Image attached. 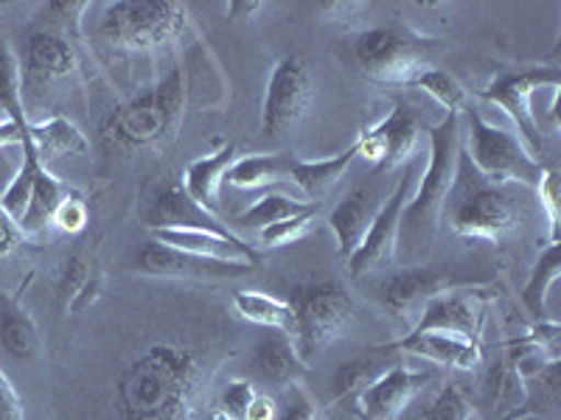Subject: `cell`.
I'll list each match as a JSON object with an SVG mask.
<instances>
[{
  "label": "cell",
  "instance_id": "6da1fadb",
  "mask_svg": "<svg viewBox=\"0 0 561 420\" xmlns=\"http://www.w3.org/2000/svg\"><path fill=\"white\" fill-rule=\"evenodd\" d=\"M203 368L192 350L149 345L118 378L122 420H192Z\"/></svg>",
  "mask_w": 561,
  "mask_h": 420
},
{
  "label": "cell",
  "instance_id": "7a4b0ae2",
  "mask_svg": "<svg viewBox=\"0 0 561 420\" xmlns=\"http://www.w3.org/2000/svg\"><path fill=\"white\" fill-rule=\"evenodd\" d=\"M185 102H188V77L183 68H174L152 90L115 107L104 121L102 140L122 152L160 147L183 121Z\"/></svg>",
  "mask_w": 561,
  "mask_h": 420
},
{
  "label": "cell",
  "instance_id": "3957f363",
  "mask_svg": "<svg viewBox=\"0 0 561 420\" xmlns=\"http://www.w3.org/2000/svg\"><path fill=\"white\" fill-rule=\"evenodd\" d=\"M440 213H444L455 236L483 238V242H500L517 219L505 185L489 183L474 168L466 147L458 149L453 188L444 199Z\"/></svg>",
  "mask_w": 561,
  "mask_h": 420
},
{
  "label": "cell",
  "instance_id": "277c9868",
  "mask_svg": "<svg viewBox=\"0 0 561 420\" xmlns=\"http://www.w3.org/2000/svg\"><path fill=\"white\" fill-rule=\"evenodd\" d=\"M188 23V7L178 0H115L99 23V37L124 51H149L180 37Z\"/></svg>",
  "mask_w": 561,
  "mask_h": 420
},
{
  "label": "cell",
  "instance_id": "5b68a950",
  "mask_svg": "<svg viewBox=\"0 0 561 420\" xmlns=\"http://www.w3.org/2000/svg\"><path fill=\"white\" fill-rule=\"evenodd\" d=\"M289 312H293V337L304 362H312L323 353L340 334L348 328L354 317V300L340 283H300L289 294Z\"/></svg>",
  "mask_w": 561,
  "mask_h": 420
},
{
  "label": "cell",
  "instance_id": "8992f818",
  "mask_svg": "<svg viewBox=\"0 0 561 420\" xmlns=\"http://www.w3.org/2000/svg\"><path fill=\"white\" fill-rule=\"evenodd\" d=\"M460 113H447L427 129L430 135V166L421 174L419 185L413 188L408 208L402 217V230L410 238H427L433 233L435 222L440 217L444 199H447L449 188L455 179V163H458L460 149V132H458Z\"/></svg>",
  "mask_w": 561,
  "mask_h": 420
},
{
  "label": "cell",
  "instance_id": "52a82bcc",
  "mask_svg": "<svg viewBox=\"0 0 561 420\" xmlns=\"http://www.w3.org/2000/svg\"><path fill=\"white\" fill-rule=\"evenodd\" d=\"M351 54L357 68L374 82L410 84L421 70L430 68L435 39L393 23V26L359 32Z\"/></svg>",
  "mask_w": 561,
  "mask_h": 420
},
{
  "label": "cell",
  "instance_id": "ba28073f",
  "mask_svg": "<svg viewBox=\"0 0 561 420\" xmlns=\"http://www.w3.org/2000/svg\"><path fill=\"white\" fill-rule=\"evenodd\" d=\"M469 115V160L474 163L480 174L489 183L508 185L523 183L536 188L542 179L545 168L534 154L525 149L523 140L503 127H494L478 113V109H466Z\"/></svg>",
  "mask_w": 561,
  "mask_h": 420
},
{
  "label": "cell",
  "instance_id": "9c48e42d",
  "mask_svg": "<svg viewBox=\"0 0 561 420\" xmlns=\"http://www.w3.org/2000/svg\"><path fill=\"white\" fill-rule=\"evenodd\" d=\"M314 96L312 73L307 59L300 54H287L275 62L267 79L262 102V135L267 140H280L293 135V129L304 121Z\"/></svg>",
  "mask_w": 561,
  "mask_h": 420
},
{
  "label": "cell",
  "instance_id": "30bf717a",
  "mask_svg": "<svg viewBox=\"0 0 561 420\" xmlns=\"http://www.w3.org/2000/svg\"><path fill=\"white\" fill-rule=\"evenodd\" d=\"M561 82V70L559 65L550 62L542 65V68H528V70H517V73H505V77L494 79L489 88L480 93V98L489 104H497L508 113V118L517 124L519 135H523V143L530 154L542 152L545 149V138L539 132V124H536L534 107H530V96H534L536 90L542 88H553L559 90Z\"/></svg>",
  "mask_w": 561,
  "mask_h": 420
},
{
  "label": "cell",
  "instance_id": "8fae6325",
  "mask_svg": "<svg viewBox=\"0 0 561 420\" xmlns=\"http://www.w3.org/2000/svg\"><path fill=\"white\" fill-rule=\"evenodd\" d=\"M410 197H413V177H404L402 183L396 185V191L379 205L377 217L370 222L363 244H359L357 253L348 258V269L354 278L377 272V269H385L393 264L396 244H399V230H402V217Z\"/></svg>",
  "mask_w": 561,
  "mask_h": 420
},
{
  "label": "cell",
  "instance_id": "7c38bea8",
  "mask_svg": "<svg viewBox=\"0 0 561 420\" xmlns=\"http://www.w3.org/2000/svg\"><path fill=\"white\" fill-rule=\"evenodd\" d=\"M433 376L430 370H413L396 362L354 398V415L357 420H396Z\"/></svg>",
  "mask_w": 561,
  "mask_h": 420
},
{
  "label": "cell",
  "instance_id": "4fadbf2b",
  "mask_svg": "<svg viewBox=\"0 0 561 420\" xmlns=\"http://www.w3.org/2000/svg\"><path fill=\"white\" fill-rule=\"evenodd\" d=\"M73 68H77V54H73L70 39L48 26L37 28L26 37V51H23V62H20L23 93L39 96L45 88L70 77Z\"/></svg>",
  "mask_w": 561,
  "mask_h": 420
},
{
  "label": "cell",
  "instance_id": "5bb4252c",
  "mask_svg": "<svg viewBox=\"0 0 561 420\" xmlns=\"http://www.w3.org/2000/svg\"><path fill=\"white\" fill-rule=\"evenodd\" d=\"M463 278H455V275L440 272L435 267H413L385 280L382 303L399 319L415 323L430 300L444 292H453V289L463 287Z\"/></svg>",
  "mask_w": 561,
  "mask_h": 420
},
{
  "label": "cell",
  "instance_id": "9a60e30c",
  "mask_svg": "<svg viewBox=\"0 0 561 420\" xmlns=\"http://www.w3.org/2000/svg\"><path fill=\"white\" fill-rule=\"evenodd\" d=\"M144 222H147V228H152V233L154 230H203V233H217L225 238H239L222 219L194 202L185 194L183 185L174 183L160 185L154 191L147 210H144Z\"/></svg>",
  "mask_w": 561,
  "mask_h": 420
},
{
  "label": "cell",
  "instance_id": "2e32d148",
  "mask_svg": "<svg viewBox=\"0 0 561 420\" xmlns=\"http://www.w3.org/2000/svg\"><path fill=\"white\" fill-rule=\"evenodd\" d=\"M415 140H419V121H415L413 109L404 102H396L393 113L374 129H365L354 147H357V154L368 158L370 163L393 168L399 163H408L413 154H419L415 152Z\"/></svg>",
  "mask_w": 561,
  "mask_h": 420
},
{
  "label": "cell",
  "instance_id": "e0dca14e",
  "mask_svg": "<svg viewBox=\"0 0 561 420\" xmlns=\"http://www.w3.org/2000/svg\"><path fill=\"white\" fill-rule=\"evenodd\" d=\"M135 269L144 275H160V278H203V280H222L237 278V275L250 272L248 267H233V264L208 261L197 255L180 253V249L167 247L160 242H147L138 249Z\"/></svg>",
  "mask_w": 561,
  "mask_h": 420
},
{
  "label": "cell",
  "instance_id": "ac0fdd59",
  "mask_svg": "<svg viewBox=\"0 0 561 420\" xmlns=\"http://www.w3.org/2000/svg\"><path fill=\"white\" fill-rule=\"evenodd\" d=\"M374 350L393 353V357L396 353H410V357L430 359V362L455 370H474L480 362V345L474 339L453 337V334L440 331H410L408 337L377 345Z\"/></svg>",
  "mask_w": 561,
  "mask_h": 420
},
{
  "label": "cell",
  "instance_id": "d6986e66",
  "mask_svg": "<svg viewBox=\"0 0 561 420\" xmlns=\"http://www.w3.org/2000/svg\"><path fill=\"white\" fill-rule=\"evenodd\" d=\"M154 242L180 249V253L197 255V258H208V261L233 264V267L253 269L262 264V255L242 238H225L217 233H203V230H154Z\"/></svg>",
  "mask_w": 561,
  "mask_h": 420
},
{
  "label": "cell",
  "instance_id": "ffe728a7",
  "mask_svg": "<svg viewBox=\"0 0 561 420\" xmlns=\"http://www.w3.org/2000/svg\"><path fill=\"white\" fill-rule=\"evenodd\" d=\"M250 368L259 376V382L287 389L298 384V378L307 373L309 364L300 359L298 348H295L293 337L287 331H267L255 342Z\"/></svg>",
  "mask_w": 561,
  "mask_h": 420
},
{
  "label": "cell",
  "instance_id": "44dd1931",
  "mask_svg": "<svg viewBox=\"0 0 561 420\" xmlns=\"http://www.w3.org/2000/svg\"><path fill=\"white\" fill-rule=\"evenodd\" d=\"M379 199L374 197V191L368 188H359V191H351L348 197H343L337 202V208L329 213V228H332L334 238H337V249L348 261L351 255L357 253V247L363 244L365 233H368L370 222L377 217Z\"/></svg>",
  "mask_w": 561,
  "mask_h": 420
},
{
  "label": "cell",
  "instance_id": "7402d4cb",
  "mask_svg": "<svg viewBox=\"0 0 561 420\" xmlns=\"http://www.w3.org/2000/svg\"><path fill=\"white\" fill-rule=\"evenodd\" d=\"M32 280L34 275H28L12 298L0 300V345L18 362H32L39 353V348H43L37 323H34L32 314L23 306V292H26Z\"/></svg>",
  "mask_w": 561,
  "mask_h": 420
},
{
  "label": "cell",
  "instance_id": "603a6c76",
  "mask_svg": "<svg viewBox=\"0 0 561 420\" xmlns=\"http://www.w3.org/2000/svg\"><path fill=\"white\" fill-rule=\"evenodd\" d=\"M239 158H242V154H239L237 143H225V147L217 149L214 154H205V158L194 160L192 166L185 168L183 174L185 194H188L197 205H203L205 210H210L214 217H219V188H222L228 168L233 166Z\"/></svg>",
  "mask_w": 561,
  "mask_h": 420
},
{
  "label": "cell",
  "instance_id": "cb8c5ba5",
  "mask_svg": "<svg viewBox=\"0 0 561 420\" xmlns=\"http://www.w3.org/2000/svg\"><path fill=\"white\" fill-rule=\"evenodd\" d=\"M413 331H440L478 342V308L472 300L453 289L430 300L421 317L415 319Z\"/></svg>",
  "mask_w": 561,
  "mask_h": 420
},
{
  "label": "cell",
  "instance_id": "d4e9b609",
  "mask_svg": "<svg viewBox=\"0 0 561 420\" xmlns=\"http://www.w3.org/2000/svg\"><path fill=\"white\" fill-rule=\"evenodd\" d=\"M70 194H77V188H70L68 183L54 177V174L48 172V166L39 168L37 179H34V191H32V199H28L26 213H23V219L18 222L23 238L48 236V228L54 224V213H57L62 199H68Z\"/></svg>",
  "mask_w": 561,
  "mask_h": 420
},
{
  "label": "cell",
  "instance_id": "484cf974",
  "mask_svg": "<svg viewBox=\"0 0 561 420\" xmlns=\"http://www.w3.org/2000/svg\"><path fill=\"white\" fill-rule=\"evenodd\" d=\"M26 135L43 166H48L51 160L79 158V154L88 152V138L82 135V129L62 115H54L48 121L37 124L28 121Z\"/></svg>",
  "mask_w": 561,
  "mask_h": 420
},
{
  "label": "cell",
  "instance_id": "4316f807",
  "mask_svg": "<svg viewBox=\"0 0 561 420\" xmlns=\"http://www.w3.org/2000/svg\"><path fill=\"white\" fill-rule=\"evenodd\" d=\"M99 294H102V280L82 255H70L59 264L57 303L65 314L84 312L96 303Z\"/></svg>",
  "mask_w": 561,
  "mask_h": 420
},
{
  "label": "cell",
  "instance_id": "83f0119b",
  "mask_svg": "<svg viewBox=\"0 0 561 420\" xmlns=\"http://www.w3.org/2000/svg\"><path fill=\"white\" fill-rule=\"evenodd\" d=\"M289 174H293V158L287 154H242L228 168L225 183L242 191H259L280 179H289Z\"/></svg>",
  "mask_w": 561,
  "mask_h": 420
},
{
  "label": "cell",
  "instance_id": "f1b7e54d",
  "mask_svg": "<svg viewBox=\"0 0 561 420\" xmlns=\"http://www.w3.org/2000/svg\"><path fill=\"white\" fill-rule=\"evenodd\" d=\"M390 357L393 353H379V350L370 348L368 357L348 359V362L340 364L332 378L334 401H354L368 384H374L382 376L385 370L393 368L396 362H390Z\"/></svg>",
  "mask_w": 561,
  "mask_h": 420
},
{
  "label": "cell",
  "instance_id": "f546056e",
  "mask_svg": "<svg viewBox=\"0 0 561 420\" xmlns=\"http://www.w3.org/2000/svg\"><path fill=\"white\" fill-rule=\"evenodd\" d=\"M354 158H357V147L343 149V152H337L334 158L325 160H309V163L293 160V174H289V179L298 185L300 191L309 194V197H320V194L329 191V188L343 177L345 168L351 166V160Z\"/></svg>",
  "mask_w": 561,
  "mask_h": 420
},
{
  "label": "cell",
  "instance_id": "4dcf8cb0",
  "mask_svg": "<svg viewBox=\"0 0 561 420\" xmlns=\"http://www.w3.org/2000/svg\"><path fill=\"white\" fill-rule=\"evenodd\" d=\"M233 306L248 323L262 325L270 331H293V312H289L287 300L270 298L262 292H237L233 294Z\"/></svg>",
  "mask_w": 561,
  "mask_h": 420
},
{
  "label": "cell",
  "instance_id": "1f68e13d",
  "mask_svg": "<svg viewBox=\"0 0 561 420\" xmlns=\"http://www.w3.org/2000/svg\"><path fill=\"white\" fill-rule=\"evenodd\" d=\"M559 278H561V247L559 244H548V249L539 255V261H536L534 272H530L528 287L523 289V303L530 312V317L545 319L548 294Z\"/></svg>",
  "mask_w": 561,
  "mask_h": 420
},
{
  "label": "cell",
  "instance_id": "d6a6232c",
  "mask_svg": "<svg viewBox=\"0 0 561 420\" xmlns=\"http://www.w3.org/2000/svg\"><path fill=\"white\" fill-rule=\"evenodd\" d=\"M312 208H314L312 202H300V199L287 197V194H267V197L259 199L253 208L239 213L237 224L248 230H264L270 228V224L284 222V219L300 217V213H307V210Z\"/></svg>",
  "mask_w": 561,
  "mask_h": 420
},
{
  "label": "cell",
  "instance_id": "836d02e7",
  "mask_svg": "<svg viewBox=\"0 0 561 420\" xmlns=\"http://www.w3.org/2000/svg\"><path fill=\"white\" fill-rule=\"evenodd\" d=\"M0 107L7 109L9 121L26 127L28 118L23 113V84H20V62L12 45L0 37Z\"/></svg>",
  "mask_w": 561,
  "mask_h": 420
},
{
  "label": "cell",
  "instance_id": "e575fe53",
  "mask_svg": "<svg viewBox=\"0 0 561 420\" xmlns=\"http://www.w3.org/2000/svg\"><path fill=\"white\" fill-rule=\"evenodd\" d=\"M410 84H413V88L427 90L430 96H433L440 107L447 109V113H463L466 109L463 84H460L455 77H449L447 70H440V68L421 70L419 77H415Z\"/></svg>",
  "mask_w": 561,
  "mask_h": 420
},
{
  "label": "cell",
  "instance_id": "d590c367",
  "mask_svg": "<svg viewBox=\"0 0 561 420\" xmlns=\"http://www.w3.org/2000/svg\"><path fill=\"white\" fill-rule=\"evenodd\" d=\"M469 418H472V404H469V398H466V393L458 387V384H444L440 393L433 398V404L419 415V420H469Z\"/></svg>",
  "mask_w": 561,
  "mask_h": 420
},
{
  "label": "cell",
  "instance_id": "8d00e7d4",
  "mask_svg": "<svg viewBox=\"0 0 561 420\" xmlns=\"http://www.w3.org/2000/svg\"><path fill=\"white\" fill-rule=\"evenodd\" d=\"M318 210L320 208H318V205H314L312 210H307V213H300V217L284 219V222L270 224V228L259 230V242H262L264 247H270V249L287 247V244L300 242V238H304L309 233V228H312L314 217H318Z\"/></svg>",
  "mask_w": 561,
  "mask_h": 420
},
{
  "label": "cell",
  "instance_id": "74e56055",
  "mask_svg": "<svg viewBox=\"0 0 561 420\" xmlns=\"http://www.w3.org/2000/svg\"><path fill=\"white\" fill-rule=\"evenodd\" d=\"M88 9L90 3H84V0H51V3H45L43 12L48 14V28L65 34L68 39H77L82 34L79 23H82V14Z\"/></svg>",
  "mask_w": 561,
  "mask_h": 420
},
{
  "label": "cell",
  "instance_id": "f35d334b",
  "mask_svg": "<svg viewBox=\"0 0 561 420\" xmlns=\"http://www.w3.org/2000/svg\"><path fill=\"white\" fill-rule=\"evenodd\" d=\"M539 191V202H542L545 213H548V244H561V210H559V177L556 172L545 168L542 179L536 185Z\"/></svg>",
  "mask_w": 561,
  "mask_h": 420
},
{
  "label": "cell",
  "instance_id": "ab89813d",
  "mask_svg": "<svg viewBox=\"0 0 561 420\" xmlns=\"http://www.w3.org/2000/svg\"><path fill=\"white\" fill-rule=\"evenodd\" d=\"M255 398V387L248 378H237L225 387L222 398H219V412L230 420H244V412H248L250 401Z\"/></svg>",
  "mask_w": 561,
  "mask_h": 420
},
{
  "label": "cell",
  "instance_id": "60d3db41",
  "mask_svg": "<svg viewBox=\"0 0 561 420\" xmlns=\"http://www.w3.org/2000/svg\"><path fill=\"white\" fill-rule=\"evenodd\" d=\"M88 205H84L82 194H70L68 199H62V205L54 213V228H59L62 233H70V236H77L88 228Z\"/></svg>",
  "mask_w": 561,
  "mask_h": 420
},
{
  "label": "cell",
  "instance_id": "b9f144b4",
  "mask_svg": "<svg viewBox=\"0 0 561 420\" xmlns=\"http://www.w3.org/2000/svg\"><path fill=\"white\" fill-rule=\"evenodd\" d=\"M289 389V398L284 404V409H278V420H318V409L309 401V395L293 384Z\"/></svg>",
  "mask_w": 561,
  "mask_h": 420
},
{
  "label": "cell",
  "instance_id": "7bdbcfd3",
  "mask_svg": "<svg viewBox=\"0 0 561 420\" xmlns=\"http://www.w3.org/2000/svg\"><path fill=\"white\" fill-rule=\"evenodd\" d=\"M0 420H26L23 401H20L18 389L12 387L3 368H0Z\"/></svg>",
  "mask_w": 561,
  "mask_h": 420
},
{
  "label": "cell",
  "instance_id": "ee69618b",
  "mask_svg": "<svg viewBox=\"0 0 561 420\" xmlns=\"http://www.w3.org/2000/svg\"><path fill=\"white\" fill-rule=\"evenodd\" d=\"M20 242H23V233H20L18 222L0 205V258H7L9 253H14Z\"/></svg>",
  "mask_w": 561,
  "mask_h": 420
},
{
  "label": "cell",
  "instance_id": "f6af8a7d",
  "mask_svg": "<svg viewBox=\"0 0 561 420\" xmlns=\"http://www.w3.org/2000/svg\"><path fill=\"white\" fill-rule=\"evenodd\" d=\"M244 420H278V404H275L270 395L255 393L248 412H244Z\"/></svg>",
  "mask_w": 561,
  "mask_h": 420
},
{
  "label": "cell",
  "instance_id": "bcb514c9",
  "mask_svg": "<svg viewBox=\"0 0 561 420\" xmlns=\"http://www.w3.org/2000/svg\"><path fill=\"white\" fill-rule=\"evenodd\" d=\"M255 9H262V3H244V0H237V3H230L228 7V14L230 20H237L239 14H250L255 12Z\"/></svg>",
  "mask_w": 561,
  "mask_h": 420
},
{
  "label": "cell",
  "instance_id": "7dc6e473",
  "mask_svg": "<svg viewBox=\"0 0 561 420\" xmlns=\"http://www.w3.org/2000/svg\"><path fill=\"white\" fill-rule=\"evenodd\" d=\"M228 420H230V418H228Z\"/></svg>",
  "mask_w": 561,
  "mask_h": 420
}]
</instances>
